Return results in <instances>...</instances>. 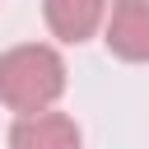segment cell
I'll return each instance as SVG.
<instances>
[{
  "label": "cell",
  "mask_w": 149,
  "mask_h": 149,
  "mask_svg": "<svg viewBox=\"0 0 149 149\" xmlns=\"http://www.w3.org/2000/svg\"><path fill=\"white\" fill-rule=\"evenodd\" d=\"M9 149H79V126L65 112H23L9 126Z\"/></svg>",
  "instance_id": "3957f363"
},
{
  "label": "cell",
  "mask_w": 149,
  "mask_h": 149,
  "mask_svg": "<svg viewBox=\"0 0 149 149\" xmlns=\"http://www.w3.org/2000/svg\"><path fill=\"white\" fill-rule=\"evenodd\" d=\"M42 14L61 42H88L107 19V0H42Z\"/></svg>",
  "instance_id": "277c9868"
},
{
  "label": "cell",
  "mask_w": 149,
  "mask_h": 149,
  "mask_svg": "<svg viewBox=\"0 0 149 149\" xmlns=\"http://www.w3.org/2000/svg\"><path fill=\"white\" fill-rule=\"evenodd\" d=\"M102 42L121 61H149V0H116L102 19Z\"/></svg>",
  "instance_id": "7a4b0ae2"
},
{
  "label": "cell",
  "mask_w": 149,
  "mask_h": 149,
  "mask_svg": "<svg viewBox=\"0 0 149 149\" xmlns=\"http://www.w3.org/2000/svg\"><path fill=\"white\" fill-rule=\"evenodd\" d=\"M65 93V61L47 42H23L0 56V102L9 112H47Z\"/></svg>",
  "instance_id": "6da1fadb"
}]
</instances>
